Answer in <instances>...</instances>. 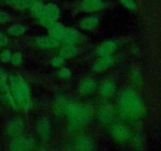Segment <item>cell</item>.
<instances>
[{
    "label": "cell",
    "instance_id": "cell-29",
    "mask_svg": "<svg viewBox=\"0 0 161 151\" xmlns=\"http://www.w3.org/2000/svg\"><path fill=\"white\" fill-rule=\"evenodd\" d=\"M58 76L63 79H67L71 76V71L69 69H61L58 72Z\"/></svg>",
    "mask_w": 161,
    "mask_h": 151
},
{
    "label": "cell",
    "instance_id": "cell-3",
    "mask_svg": "<svg viewBox=\"0 0 161 151\" xmlns=\"http://www.w3.org/2000/svg\"><path fill=\"white\" fill-rule=\"evenodd\" d=\"M11 91L14 102L24 110L31 107V97L29 87L19 76H14L10 79Z\"/></svg>",
    "mask_w": 161,
    "mask_h": 151
},
{
    "label": "cell",
    "instance_id": "cell-25",
    "mask_svg": "<svg viewBox=\"0 0 161 151\" xmlns=\"http://www.w3.org/2000/svg\"><path fill=\"white\" fill-rule=\"evenodd\" d=\"M64 62V58H63L61 56L56 57V58H53V59L50 61V64H52L54 67H61L63 65Z\"/></svg>",
    "mask_w": 161,
    "mask_h": 151
},
{
    "label": "cell",
    "instance_id": "cell-11",
    "mask_svg": "<svg viewBox=\"0 0 161 151\" xmlns=\"http://www.w3.org/2000/svg\"><path fill=\"white\" fill-rule=\"evenodd\" d=\"M37 134L41 140L43 142H47L50 140L52 135V126L50 121L46 119H42L38 122L36 125Z\"/></svg>",
    "mask_w": 161,
    "mask_h": 151
},
{
    "label": "cell",
    "instance_id": "cell-24",
    "mask_svg": "<svg viewBox=\"0 0 161 151\" xmlns=\"http://www.w3.org/2000/svg\"><path fill=\"white\" fill-rule=\"evenodd\" d=\"M10 61L14 65H20L22 63V61H23V58H22V55L20 53H16L14 54H12Z\"/></svg>",
    "mask_w": 161,
    "mask_h": 151
},
{
    "label": "cell",
    "instance_id": "cell-15",
    "mask_svg": "<svg viewBox=\"0 0 161 151\" xmlns=\"http://www.w3.org/2000/svg\"><path fill=\"white\" fill-rule=\"evenodd\" d=\"M36 44L42 49H54L60 45V42L52 36H40L36 39Z\"/></svg>",
    "mask_w": 161,
    "mask_h": 151
},
{
    "label": "cell",
    "instance_id": "cell-7",
    "mask_svg": "<svg viewBox=\"0 0 161 151\" xmlns=\"http://www.w3.org/2000/svg\"><path fill=\"white\" fill-rule=\"evenodd\" d=\"M109 133L112 138L119 143H127L131 138L130 131L127 126L121 123H113L112 125H110Z\"/></svg>",
    "mask_w": 161,
    "mask_h": 151
},
{
    "label": "cell",
    "instance_id": "cell-16",
    "mask_svg": "<svg viewBox=\"0 0 161 151\" xmlns=\"http://www.w3.org/2000/svg\"><path fill=\"white\" fill-rule=\"evenodd\" d=\"M114 63L113 57H102L99 58L94 64V71L97 72H102L109 69Z\"/></svg>",
    "mask_w": 161,
    "mask_h": 151
},
{
    "label": "cell",
    "instance_id": "cell-18",
    "mask_svg": "<svg viewBox=\"0 0 161 151\" xmlns=\"http://www.w3.org/2000/svg\"><path fill=\"white\" fill-rule=\"evenodd\" d=\"M69 102V101H67V99H65L64 98H59L58 99H57L53 106V113L56 116L65 115Z\"/></svg>",
    "mask_w": 161,
    "mask_h": 151
},
{
    "label": "cell",
    "instance_id": "cell-20",
    "mask_svg": "<svg viewBox=\"0 0 161 151\" xmlns=\"http://www.w3.org/2000/svg\"><path fill=\"white\" fill-rule=\"evenodd\" d=\"M98 18L94 16L85 17L80 22V27L84 30H93L98 25Z\"/></svg>",
    "mask_w": 161,
    "mask_h": 151
},
{
    "label": "cell",
    "instance_id": "cell-22",
    "mask_svg": "<svg viewBox=\"0 0 161 151\" xmlns=\"http://www.w3.org/2000/svg\"><path fill=\"white\" fill-rule=\"evenodd\" d=\"M44 7H45V5L42 2L38 1V0H34L29 7L30 13H31V14L33 17L39 18L41 16V14H42V11H43Z\"/></svg>",
    "mask_w": 161,
    "mask_h": 151
},
{
    "label": "cell",
    "instance_id": "cell-17",
    "mask_svg": "<svg viewBox=\"0 0 161 151\" xmlns=\"http://www.w3.org/2000/svg\"><path fill=\"white\" fill-rule=\"evenodd\" d=\"M102 6V0H83L81 7L85 12H94L100 9Z\"/></svg>",
    "mask_w": 161,
    "mask_h": 151
},
{
    "label": "cell",
    "instance_id": "cell-19",
    "mask_svg": "<svg viewBox=\"0 0 161 151\" xmlns=\"http://www.w3.org/2000/svg\"><path fill=\"white\" fill-rule=\"evenodd\" d=\"M78 53V49L75 44L64 43L60 49V56L63 58H72L75 57Z\"/></svg>",
    "mask_w": 161,
    "mask_h": 151
},
{
    "label": "cell",
    "instance_id": "cell-6",
    "mask_svg": "<svg viewBox=\"0 0 161 151\" xmlns=\"http://www.w3.org/2000/svg\"><path fill=\"white\" fill-rule=\"evenodd\" d=\"M59 15L60 10L58 6L53 3H50L45 6L42 14L39 17V20L42 26L50 28L53 24L57 21Z\"/></svg>",
    "mask_w": 161,
    "mask_h": 151
},
{
    "label": "cell",
    "instance_id": "cell-28",
    "mask_svg": "<svg viewBox=\"0 0 161 151\" xmlns=\"http://www.w3.org/2000/svg\"><path fill=\"white\" fill-rule=\"evenodd\" d=\"M6 88V74L0 69V90L4 91Z\"/></svg>",
    "mask_w": 161,
    "mask_h": 151
},
{
    "label": "cell",
    "instance_id": "cell-8",
    "mask_svg": "<svg viewBox=\"0 0 161 151\" xmlns=\"http://www.w3.org/2000/svg\"><path fill=\"white\" fill-rule=\"evenodd\" d=\"M25 131V122L22 118L17 117L12 119L6 126V131L12 139L22 136Z\"/></svg>",
    "mask_w": 161,
    "mask_h": 151
},
{
    "label": "cell",
    "instance_id": "cell-5",
    "mask_svg": "<svg viewBox=\"0 0 161 151\" xmlns=\"http://www.w3.org/2000/svg\"><path fill=\"white\" fill-rule=\"evenodd\" d=\"M97 115L99 123L108 127L114 123L116 116V109L108 101H105L98 106Z\"/></svg>",
    "mask_w": 161,
    "mask_h": 151
},
{
    "label": "cell",
    "instance_id": "cell-21",
    "mask_svg": "<svg viewBox=\"0 0 161 151\" xmlns=\"http://www.w3.org/2000/svg\"><path fill=\"white\" fill-rule=\"evenodd\" d=\"M34 0H7V3L12 7L18 10H25L29 9Z\"/></svg>",
    "mask_w": 161,
    "mask_h": 151
},
{
    "label": "cell",
    "instance_id": "cell-23",
    "mask_svg": "<svg viewBox=\"0 0 161 151\" xmlns=\"http://www.w3.org/2000/svg\"><path fill=\"white\" fill-rule=\"evenodd\" d=\"M25 32V28L21 25H14L8 29V33L14 37L22 36Z\"/></svg>",
    "mask_w": 161,
    "mask_h": 151
},
{
    "label": "cell",
    "instance_id": "cell-13",
    "mask_svg": "<svg viewBox=\"0 0 161 151\" xmlns=\"http://www.w3.org/2000/svg\"><path fill=\"white\" fill-rule=\"evenodd\" d=\"M95 143L92 138L86 135L79 136L74 143L75 149L77 150H92L95 149Z\"/></svg>",
    "mask_w": 161,
    "mask_h": 151
},
{
    "label": "cell",
    "instance_id": "cell-30",
    "mask_svg": "<svg viewBox=\"0 0 161 151\" xmlns=\"http://www.w3.org/2000/svg\"><path fill=\"white\" fill-rule=\"evenodd\" d=\"M120 2L128 9H135L136 8V4L134 0H120Z\"/></svg>",
    "mask_w": 161,
    "mask_h": 151
},
{
    "label": "cell",
    "instance_id": "cell-9",
    "mask_svg": "<svg viewBox=\"0 0 161 151\" xmlns=\"http://www.w3.org/2000/svg\"><path fill=\"white\" fill-rule=\"evenodd\" d=\"M35 146L36 143L33 138L22 135L12 139L9 145V149L12 150H29L32 149Z\"/></svg>",
    "mask_w": 161,
    "mask_h": 151
},
{
    "label": "cell",
    "instance_id": "cell-2",
    "mask_svg": "<svg viewBox=\"0 0 161 151\" xmlns=\"http://www.w3.org/2000/svg\"><path fill=\"white\" fill-rule=\"evenodd\" d=\"M68 124L72 130L80 131L89 124L93 116L91 109L77 102H69L65 113Z\"/></svg>",
    "mask_w": 161,
    "mask_h": 151
},
{
    "label": "cell",
    "instance_id": "cell-4",
    "mask_svg": "<svg viewBox=\"0 0 161 151\" xmlns=\"http://www.w3.org/2000/svg\"><path fill=\"white\" fill-rule=\"evenodd\" d=\"M50 36L59 42L64 43L75 44L80 40V35L76 30L70 28H65L62 25L55 22L49 28Z\"/></svg>",
    "mask_w": 161,
    "mask_h": 151
},
{
    "label": "cell",
    "instance_id": "cell-26",
    "mask_svg": "<svg viewBox=\"0 0 161 151\" xmlns=\"http://www.w3.org/2000/svg\"><path fill=\"white\" fill-rule=\"evenodd\" d=\"M11 57H12V53L9 50H6L3 52H2L1 54H0V60H1L3 62H8V61H10Z\"/></svg>",
    "mask_w": 161,
    "mask_h": 151
},
{
    "label": "cell",
    "instance_id": "cell-12",
    "mask_svg": "<svg viewBox=\"0 0 161 151\" xmlns=\"http://www.w3.org/2000/svg\"><path fill=\"white\" fill-rule=\"evenodd\" d=\"M118 49V43L116 41L109 40L101 44L97 49V54L102 57H113Z\"/></svg>",
    "mask_w": 161,
    "mask_h": 151
},
{
    "label": "cell",
    "instance_id": "cell-31",
    "mask_svg": "<svg viewBox=\"0 0 161 151\" xmlns=\"http://www.w3.org/2000/svg\"><path fill=\"white\" fill-rule=\"evenodd\" d=\"M9 42V39L7 36L3 33L0 32V47H4L7 46Z\"/></svg>",
    "mask_w": 161,
    "mask_h": 151
},
{
    "label": "cell",
    "instance_id": "cell-10",
    "mask_svg": "<svg viewBox=\"0 0 161 151\" xmlns=\"http://www.w3.org/2000/svg\"><path fill=\"white\" fill-rule=\"evenodd\" d=\"M116 94V84L112 80H106L99 87V95L104 101L113 98Z\"/></svg>",
    "mask_w": 161,
    "mask_h": 151
},
{
    "label": "cell",
    "instance_id": "cell-27",
    "mask_svg": "<svg viewBox=\"0 0 161 151\" xmlns=\"http://www.w3.org/2000/svg\"><path fill=\"white\" fill-rule=\"evenodd\" d=\"M10 20V15L5 11L0 10V25L6 24Z\"/></svg>",
    "mask_w": 161,
    "mask_h": 151
},
{
    "label": "cell",
    "instance_id": "cell-1",
    "mask_svg": "<svg viewBox=\"0 0 161 151\" xmlns=\"http://www.w3.org/2000/svg\"><path fill=\"white\" fill-rule=\"evenodd\" d=\"M118 112L127 122L135 123L142 116L143 105L134 91L124 90L118 98Z\"/></svg>",
    "mask_w": 161,
    "mask_h": 151
},
{
    "label": "cell",
    "instance_id": "cell-14",
    "mask_svg": "<svg viewBox=\"0 0 161 151\" xmlns=\"http://www.w3.org/2000/svg\"><path fill=\"white\" fill-rule=\"evenodd\" d=\"M79 89L82 95H90L97 89V83L93 78H85L80 83Z\"/></svg>",
    "mask_w": 161,
    "mask_h": 151
}]
</instances>
